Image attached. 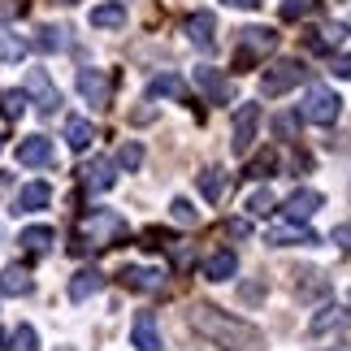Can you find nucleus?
Masks as SVG:
<instances>
[{
  "mask_svg": "<svg viewBox=\"0 0 351 351\" xmlns=\"http://www.w3.org/2000/svg\"><path fill=\"white\" fill-rule=\"evenodd\" d=\"M191 330L199 339H208L213 347H221V351H256L265 343V334L256 330L252 321L230 317V313H221V308H213V304H195L191 308Z\"/></svg>",
  "mask_w": 351,
  "mask_h": 351,
  "instance_id": "f257e3e1",
  "label": "nucleus"
},
{
  "mask_svg": "<svg viewBox=\"0 0 351 351\" xmlns=\"http://www.w3.org/2000/svg\"><path fill=\"white\" fill-rule=\"evenodd\" d=\"M121 234H126V221H121L117 213H109V208H91V217L83 221V230H78L74 252H83L87 239H91V247H109V243L121 239Z\"/></svg>",
  "mask_w": 351,
  "mask_h": 351,
  "instance_id": "f03ea898",
  "label": "nucleus"
},
{
  "mask_svg": "<svg viewBox=\"0 0 351 351\" xmlns=\"http://www.w3.org/2000/svg\"><path fill=\"white\" fill-rule=\"evenodd\" d=\"M304 61H295V57H282V61H274L265 70V78H261V96L265 100H278V96H287L291 87H300L304 83Z\"/></svg>",
  "mask_w": 351,
  "mask_h": 351,
  "instance_id": "7ed1b4c3",
  "label": "nucleus"
},
{
  "mask_svg": "<svg viewBox=\"0 0 351 351\" xmlns=\"http://www.w3.org/2000/svg\"><path fill=\"white\" fill-rule=\"evenodd\" d=\"M343 113V100L334 96L330 87H308L304 96V121H313V126H334Z\"/></svg>",
  "mask_w": 351,
  "mask_h": 351,
  "instance_id": "20e7f679",
  "label": "nucleus"
},
{
  "mask_svg": "<svg viewBox=\"0 0 351 351\" xmlns=\"http://www.w3.org/2000/svg\"><path fill=\"white\" fill-rule=\"evenodd\" d=\"M274 48H278V31H269V26H247V31L239 35V65L247 70V65H256L261 57H269Z\"/></svg>",
  "mask_w": 351,
  "mask_h": 351,
  "instance_id": "39448f33",
  "label": "nucleus"
},
{
  "mask_svg": "<svg viewBox=\"0 0 351 351\" xmlns=\"http://www.w3.org/2000/svg\"><path fill=\"white\" fill-rule=\"evenodd\" d=\"M256 130H261V104H239V109H234V139H230V152L234 156H247L252 152Z\"/></svg>",
  "mask_w": 351,
  "mask_h": 351,
  "instance_id": "423d86ee",
  "label": "nucleus"
},
{
  "mask_svg": "<svg viewBox=\"0 0 351 351\" xmlns=\"http://www.w3.org/2000/svg\"><path fill=\"white\" fill-rule=\"evenodd\" d=\"M78 96H83L87 104H96V109H104V104L113 100L109 70H78Z\"/></svg>",
  "mask_w": 351,
  "mask_h": 351,
  "instance_id": "0eeeda50",
  "label": "nucleus"
},
{
  "mask_svg": "<svg viewBox=\"0 0 351 351\" xmlns=\"http://www.w3.org/2000/svg\"><path fill=\"white\" fill-rule=\"evenodd\" d=\"M22 91L35 100L39 113H57V109H61V91L52 87V78H48L44 70H31V74H26V87H22Z\"/></svg>",
  "mask_w": 351,
  "mask_h": 351,
  "instance_id": "6e6552de",
  "label": "nucleus"
},
{
  "mask_svg": "<svg viewBox=\"0 0 351 351\" xmlns=\"http://www.w3.org/2000/svg\"><path fill=\"white\" fill-rule=\"evenodd\" d=\"M195 87L204 91L208 104H230V78L221 70H213V65H199L195 70Z\"/></svg>",
  "mask_w": 351,
  "mask_h": 351,
  "instance_id": "1a4fd4ad",
  "label": "nucleus"
},
{
  "mask_svg": "<svg viewBox=\"0 0 351 351\" xmlns=\"http://www.w3.org/2000/svg\"><path fill=\"white\" fill-rule=\"evenodd\" d=\"M265 243H274V247H291V243H300V247H317V234L308 230L304 221H282V226H274V230L265 234Z\"/></svg>",
  "mask_w": 351,
  "mask_h": 351,
  "instance_id": "9d476101",
  "label": "nucleus"
},
{
  "mask_svg": "<svg viewBox=\"0 0 351 351\" xmlns=\"http://www.w3.org/2000/svg\"><path fill=\"white\" fill-rule=\"evenodd\" d=\"M321 204H326V199H321V191H313V186H300L295 195H287V204H282V217H287V221H308Z\"/></svg>",
  "mask_w": 351,
  "mask_h": 351,
  "instance_id": "9b49d317",
  "label": "nucleus"
},
{
  "mask_svg": "<svg viewBox=\"0 0 351 351\" xmlns=\"http://www.w3.org/2000/svg\"><path fill=\"white\" fill-rule=\"evenodd\" d=\"M186 35H191V44L199 52H217V18H213L208 9H199L191 22H186Z\"/></svg>",
  "mask_w": 351,
  "mask_h": 351,
  "instance_id": "f8f14e48",
  "label": "nucleus"
},
{
  "mask_svg": "<svg viewBox=\"0 0 351 351\" xmlns=\"http://www.w3.org/2000/svg\"><path fill=\"white\" fill-rule=\"evenodd\" d=\"M121 282H126L130 291L156 295L160 287H165V274H160V269H147V265H126V269H121Z\"/></svg>",
  "mask_w": 351,
  "mask_h": 351,
  "instance_id": "ddd939ff",
  "label": "nucleus"
},
{
  "mask_svg": "<svg viewBox=\"0 0 351 351\" xmlns=\"http://www.w3.org/2000/svg\"><path fill=\"white\" fill-rule=\"evenodd\" d=\"M18 160H22V165H31V169L52 165V139H44V134H31V139H22V143H18Z\"/></svg>",
  "mask_w": 351,
  "mask_h": 351,
  "instance_id": "4468645a",
  "label": "nucleus"
},
{
  "mask_svg": "<svg viewBox=\"0 0 351 351\" xmlns=\"http://www.w3.org/2000/svg\"><path fill=\"white\" fill-rule=\"evenodd\" d=\"M100 291H104L100 269H78V274L70 278V300L74 304H83V300H91V295H100Z\"/></svg>",
  "mask_w": 351,
  "mask_h": 351,
  "instance_id": "2eb2a0df",
  "label": "nucleus"
},
{
  "mask_svg": "<svg viewBox=\"0 0 351 351\" xmlns=\"http://www.w3.org/2000/svg\"><path fill=\"white\" fill-rule=\"evenodd\" d=\"M48 199H52L48 182H26L18 191V199H13V213H39V208H48Z\"/></svg>",
  "mask_w": 351,
  "mask_h": 351,
  "instance_id": "dca6fc26",
  "label": "nucleus"
},
{
  "mask_svg": "<svg viewBox=\"0 0 351 351\" xmlns=\"http://www.w3.org/2000/svg\"><path fill=\"white\" fill-rule=\"evenodd\" d=\"M239 274V256L230 247H221V252H213L208 261H204V278L208 282H230Z\"/></svg>",
  "mask_w": 351,
  "mask_h": 351,
  "instance_id": "f3484780",
  "label": "nucleus"
},
{
  "mask_svg": "<svg viewBox=\"0 0 351 351\" xmlns=\"http://www.w3.org/2000/svg\"><path fill=\"white\" fill-rule=\"evenodd\" d=\"M130 339L139 351H160V330H156V317L152 313H139L130 326Z\"/></svg>",
  "mask_w": 351,
  "mask_h": 351,
  "instance_id": "a211bd4d",
  "label": "nucleus"
},
{
  "mask_svg": "<svg viewBox=\"0 0 351 351\" xmlns=\"http://www.w3.org/2000/svg\"><path fill=\"white\" fill-rule=\"evenodd\" d=\"M91 26H96V31H117V26H126V5H121V0L96 5L91 9Z\"/></svg>",
  "mask_w": 351,
  "mask_h": 351,
  "instance_id": "6ab92c4d",
  "label": "nucleus"
},
{
  "mask_svg": "<svg viewBox=\"0 0 351 351\" xmlns=\"http://www.w3.org/2000/svg\"><path fill=\"white\" fill-rule=\"evenodd\" d=\"M113 182H117L113 160H104V156H96V160H91V165L83 169V186H91V191H109Z\"/></svg>",
  "mask_w": 351,
  "mask_h": 351,
  "instance_id": "aec40b11",
  "label": "nucleus"
},
{
  "mask_svg": "<svg viewBox=\"0 0 351 351\" xmlns=\"http://www.w3.org/2000/svg\"><path fill=\"white\" fill-rule=\"evenodd\" d=\"M65 143H70L74 152H87V147L96 143V126H91L87 117H70L65 121Z\"/></svg>",
  "mask_w": 351,
  "mask_h": 351,
  "instance_id": "412c9836",
  "label": "nucleus"
},
{
  "mask_svg": "<svg viewBox=\"0 0 351 351\" xmlns=\"http://www.w3.org/2000/svg\"><path fill=\"white\" fill-rule=\"evenodd\" d=\"M147 96L152 100H182L186 96V83L178 74H156L152 83H147Z\"/></svg>",
  "mask_w": 351,
  "mask_h": 351,
  "instance_id": "4be33fe9",
  "label": "nucleus"
},
{
  "mask_svg": "<svg viewBox=\"0 0 351 351\" xmlns=\"http://www.w3.org/2000/svg\"><path fill=\"white\" fill-rule=\"evenodd\" d=\"M31 274H26L22 265H5V274H0V291L5 295H13V300H18V295H31Z\"/></svg>",
  "mask_w": 351,
  "mask_h": 351,
  "instance_id": "5701e85b",
  "label": "nucleus"
},
{
  "mask_svg": "<svg viewBox=\"0 0 351 351\" xmlns=\"http://www.w3.org/2000/svg\"><path fill=\"white\" fill-rule=\"evenodd\" d=\"M295 291H300V300H321V295H330V282L317 274V269H304V274H295Z\"/></svg>",
  "mask_w": 351,
  "mask_h": 351,
  "instance_id": "b1692460",
  "label": "nucleus"
},
{
  "mask_svg": "<svg viewBox=\"0 0 351 351\" xmlns=\"http://www.w3.org/2000/svg\"><path fill=\"white\" fill-rule=\"evenodd\" d=\"M52 239H57V234H52L48 226H31V230H22V234H18V243H22V247L31 252V256H44V252L52 247Z\"/></svg>",
  "mask_w": 351,
  "mask_h": 351,
  "instance_id": "393cba45",
  "label": "nucleus"
},
{
  "mask_svg": "<svg viewBox=\"0 0 351 351\" xmlns=\"http://www.w3.org/2000/svg\"><path fill=\"white\" fill-rule=\"evenodd\" d=\"M347 326V313L343 308H321V313L313 317V334H339Z\"/></svg>",
  "mask_w": 351,
  "mask_h": 351,
  "instance_id": "a878e982",
  "label": "nucleus"
},
{
  "mask_svg": "<svg viewBox=\"0 0 351 351\" xmlns=\"http://www.w3.org/2000/svg\"><path fill=\"white\" fill-rule=\"evenodd\" d=\"M199 191H204V199H213V204H217V199L226 195V169H204L199 173Z\"/></svg>",
  "mask_w": 351,
  "mask_h": 351,
  "instance_id": "bb28decb",
  "label": "nucleus"
},
{
  "mask_svg": "<svg viewBox=\"0 0 351 351\" xmlns=\"http://www.w3.org/2000/svg\"><path fill=\"white\" fill-rule=\"evenodd\" d=\"M22 52H26V39L9 26H0V61H22Z\"/></svg>",
  "mask_w": 351,
  "mask_h": 351,
  "instance_id": "cd10ccee",
  "label": "nucleus"
},
{
  "mask_svg": "<svg viewBox=\"0 0 351 351\" xmlns=\"http://www.w3.org/2000/svg\"><path fill=\"white\" fill-rule=\"evenodd\" d=\"M343 26H326V31H313V35H308V48H313V52H330V48H339L343 44Z\"/></svg>",
  "mask_w": 351,
  "mask_h": 351,
  "instance_id": "c85d7f7f",
  "label": "nucleus"
},
{
  "mask_svg": "<svg viewBox=\"0 0 351 351\" xmlns=\"http://www.w3.org/2000/svg\"><path fill=\"white\" fill-rule=\"evenodd\" d=\"M35 48L39 52H61L65 48V31H61V26H39V31H35Z\"/></svg>",
  "mask_w": 351,
  "mask_h": 351,
  "instance_id": "c756f323",
  "label": "nucleus"
},
{
  "mask_svg": "<svg viewBox=\"0 0 351 351\" xmlns=\"http://www.w3.org/2000/svg\"><path fill=\"white\" fill-rule=\"evenodd\" d=\"M317 13V0H282V18L287 22H304Z\"/></svg>",
  "mask_w": 351,
  "mask_h": 351,
  "instance_id": "7c9ffc66",
  "label": "nucleus"
},
{
  "mask_svg": "<svg viewBox=\"0 0 351 351\" xmlns=\"http://www.w3.org/2000/svg\"><path fill=\"white\" fill-rule=\"evenodd\" d=\"M274 204H278V199H274V191H269V186H261V191L247 195V213H252V217H265V213H274Z\"/></svg>",
  "mask_w": 351,
  "mask_h": 351,
  "instance_id": "2f4dec72",
  "label": "nucleus"
},
{
  "mask_svg": "<svg viewBox=\"0 0 351 351\" xmlns=\"http://www.w3.org/2000/svg\"><path fill=\"white\" fill-rule=\"evenodd\" d=\"M9 351H39V334H35V326H18V330H13Z\"/></svg>",
  "mask_w": 351,
  "mask_h": 351,
  "instance_id": "473e14b6",
  "label": "nucleus"
},
{
  "mask_svg": "<svg viewBox=\"0 0 351 351\" xmlns=\"http://www.w3.org/2000/svg\"><path fill=\"white\" fill-rule=\"evenodd\" d=\"M0 113L9 121H18L26 113V91H5V96H0Z\"/></svg>",
  "mask_w": 351,
  "mask_h": 351,
  "instance_id": "72a5a7b5",
  "label": "nucleus"
},
{
  "mask_svg": "<svg viewBox=\"0 0 351 351\" xmlns=\"http://www.w3.org/2000/svg\"><path fill=\"white\" fill-rule=\"evenodd\" d=\"M169 213H173V221H178V226H199V208L191 204V199H173V204H169Z\"/></svg>",
  "mask_w": 351,
  "mask_h": 351,
  "instance_id": "f704fd0d",
  "label": "nucleus"
},
{
  "mask_svg": "<svg viewBox=\"0 0 351 351\" xmlns=\"http://www.w3.org/2000/svg\"><path fill=\"white\" fill-rule=\"evenodd\" d=\"M117 165H121V169H139V165H143V147H139V143H121V147H117Z\"/></svg>",
  "mask_w": 351,
  "mask_h": 351,
  "instance_id": "c9c22d12",
  "label": "nucleus"
},
{
  "mask_svg": "<svg viewBox=\"0 0 351 351\" xmlns=\"http://www.w3.org/2000/svg\"><path fill=\"white\" fill-rule=\"evenodd\" d=\"M274 169H278V156L274 152H265L261 160H252V178H269Z\"/></svg>",
  "mask_w": 351,
  "mask_h": 351,
  "instance_id": "e433bc0d",
  "label": "nucleus"
},
{
  "mask_svg": "<svg viewBox=\"0 0 351 351\" xmlns=\"http://www.w3.org/2000/svg\"><path fill=\"white\" fill-rule=\"evenodd\" d=\"M274 134H278V139H291V134H295V117H278L274 121Z\"/></svg>",
  "mask_w": 351,
  "mask_h": 351,
  "instance_id": "4c0bfd02",
  "label": "nucleus"
},
{
  "mask_svg": "<svg viewBox=\"0 0 351 351\" xmlns=\"http://www.w3.org/2000/svg\"><path fill=\"white\" fill-rule=\"evenodd\" d=\"M334 243H339V252H351V226H334Z\"/></svg>",
  "mask_w": 351,
  "mask_h": 351,
  "instance_id": "58836bf2",
  "label": "nucleus"
},
{
  "mask_svg": "<svg viewBox=\"0 0 351 351\" xmlns=\"http://www.w3.org/2000/svg\"><path fill=\"white\" fill-rule=\"evenodd\" d=\"M334 74H339V78H351V52H347V57H334Z\"/></svg>",
  "mask_w": 351,
  "mask_h": 351,
  "instance_id": "ea45409f",
  "label": "nucleus"
},
{
  "mask_svg": "<svg viewBox=\"0 0 351 351\" xmlns=\"http://www.w3.org/2000/svg\"><path fill=\"white\" fill-rule=\"evenodd\" d=\"M226 5H234V9H256L261 0H226Z\"/></svg>",
  "mask_w": 351,
  "mask_h": 351,
  "instance_id": "a19ab883",
  "label": "nucleus"
},
{
  "mask_svg": "<svg viewBox=\"0 0 351 351\" xmlns=\"http://www.w3.org/2000/svg\"><path fill=\"white\" fill-rule=\"evenodd\" d=\"M0 347H5V330H0Z\"/></svg>",
  "mask_w": 351,
  "mask_h": 351,
  "instance_id": "79ce46f5",
  "label": "nucleus"
},
{
  "mask_svg": "<svg viewBox=\"0 0 351 351\" xmlns=\"http://www.w3.org/2000/svg\"><path fill=\"white\" fill-rule=\"evenodd\" d=\"M57 5H74V0H57Z\"/></svg>",
  "mask_w": 351,
  "mask_h": 351,
  "instance_id": "37998d69",
  "label": "nucleus"
},
{
  "mask_svg": "<svg viewBox=\"0 0 351 351\" xmlns=\"http://www.w3.org/2000/svg\"><path fill=\"white\" fill-rule=\"evenodd\" d=\"M57 351H74V347H57Z\"/></svg>",
  "mask_w": 351,
  "mask_h": 351,
  "instance_id": "c03bdc74",
  "label": "nucleus"
}]
</instances>
